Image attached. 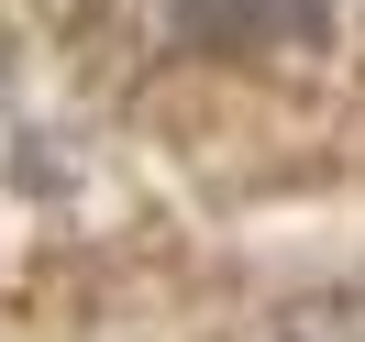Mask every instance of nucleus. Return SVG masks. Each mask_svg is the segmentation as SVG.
<instances>
[{
	"mask_svg": "<svg viewBox=\"0 0 365 342\" xmlns=\"http://www.w3.org/2000/svg\"><path fill=\"white\" fill-rule=\"evenodd\" d=\"M277 342H365V298H310L299 320H277Z\"/></svg>",
	"mask_w": 365,
	"mask_h": 342,
	"instance_id": "2",
	"label": "nucleus"
},
{
	"mask_svg": "<svg viewBox=\"0 0 365 342\" xmlns=\"http://www.w3.org/2000/svg\"><path fill=\"white\" fill-rule=\"evenodd\" d=\"M166 23L222 55H277V45H310L332 23V0H166Z\"/></svg>",
	"mask_w": 365,
	"mask_h": 342,
	"instance_id": "1",
	"label": "nucleus"
}]
</instances>
